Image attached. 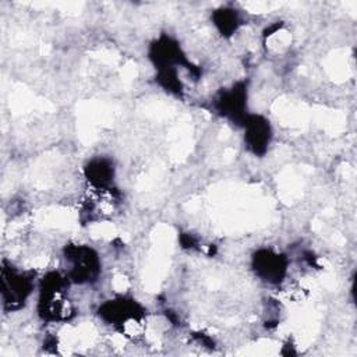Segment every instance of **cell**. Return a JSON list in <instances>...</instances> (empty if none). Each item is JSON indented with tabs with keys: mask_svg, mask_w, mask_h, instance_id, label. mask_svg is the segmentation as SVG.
Listing matches in <instances>:
<instances>
[{
	"mask_svg": "<svg viewBox=\"0 0 357 357\" xmlns=\"http://www.w3.org/2000/svg\"><path fill=\"white\" fill-rule=\"evenodd\" d=\"M243 123L245 127V141L248 148L255 155L264 153L271 141L269 123L261 116H247Z\"/></svg>",
	"mask_w": 357,
	"mask_h": 357,
	"instance_id": "4",
	"label": "cell"
},
{
	"mask_svg": "<svg viewBox=\"0 0 357 357\" xmlns=\"http://www.w3.org/2000/svg\"><path fill=\"white\" fill-rule=\"evenodd\" d=\"M99 314L109 322L123 324L138 318L139 307L132 300H113L99 308Z\"/></svg>",
	"mask_w": 357,
	"mask_h": 357,
	"instance_id": "6",
	"label": "cell"
},
{
	"mask_svg": "<svg viewBox=\"0 0 357 357\" xmlns=\"http://www.w3.org/2000/svg\"><path fill=\"white\" fill-rule=\"evenodd\" d=\"M254 269L258 276L271 283L282 280L286 272V259L283 255L268 250H261L254 257Z\"/></svg>",
	"mask_w": 357,
	"mask_h": 357,
	"instance_id": "3",
	"label": "cell"
},
{
	"mask_svg": "<svg viewBox=\"0 0 357 357\" xmlns=\"http://www.w3.org/2000/svg\"><path fill=\"white\" fill-rule=\"evenodd\" d=\"M245 88L243 84H237L236 86H233L231 89L229 91H225L216 105H218V109L219 112L223 114V116H227V117H231V119H236V120H240V121H244V119L247 117L244 114V107H245Z\"/></svg>",
	"mask_w": 357,
	"mask_h": 357,
	"instance_id": "5",
	"label": "cell"
},
{
	"mask_svg": "<svg viewBox=\"0 0 357 357\" xmlns=\"http://www.w3.org/2000/svg\"><path fill=\"white\" fill-rule=\"evenodd\" d=\"M32 289V278L20 273L13 268H3L1 271V293L4 304L10 308L20 307L25 301Z\"/></svg>",
	"mask_w": 357,
	"mask_h": 357,
	"instance_id": "2",
	"label": "cell"
},
{
	"mask_svg": "<svg viewBox=\"0 0 357 357\" xmlns=\"http://www.w3.org/2000/svg\"><path fill=\"white\" fill-rule=\"evenodd\" d=\"M85 172H86L88 180L95 187H99V188L106 187L113 177V166L106 159H95L89 162Z\"/></svg>",
	"mask_w": 357,
	"mask_h": 357,
	"instance_id": "7",
	"label": "cell"
},
{
	"mask_svg": "<svg viewBox=\"0 0 357 357\" xmlns=\"http://www.w3.org/2000/svg\"><path fill=\"white\" fill-rule=\"evenodd\" d=\"M213 18L215 24L225 35H230L238 25V18L233 10H219Z\"/></svg>",
	"mask_w": 357,
	"mask_h": 357,
	"instance_id": "8",
	"label": "cell"
},
{
	"mask_svg": "<svg viewBox=\"0 0 357 357\" xmlns=\"http://www.w3.org/2000/svg\"><path fill=\"white\" fill-rule=\"evenodd\" d=\"M66 258L71 264L70 278L77 283L93 280L100 269L96 252L85 245H68L66 248Z\"/></svg>",
	"mask_w": 357,
	"mask_h": 357,
	"instance_id": "1",
	"label": "cell"
}]
</instances>
